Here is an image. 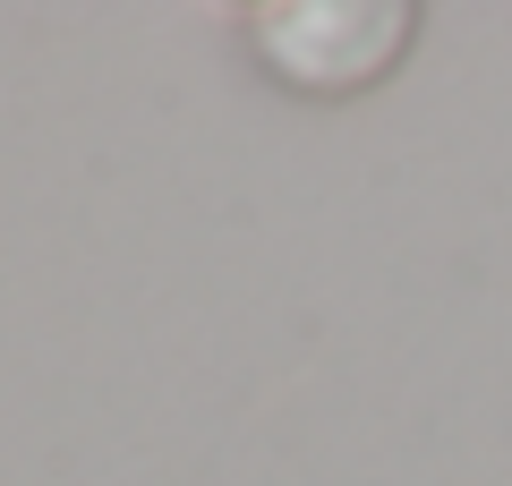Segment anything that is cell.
Segmentation results:
<instances>
[{
	"instance_id": "1",
	"label": "cell",
	"mask_w": 512,
	"mask_h": 486,
	"mask_svg": "<svg viewBox=\"0 0 512 486\" xmlns=\"http://www.w3.org/2000/svg\"><path fill=\"white\" fill-rule=\"evenodd\" d=\"M410 9L393 0H299V9H256L248 43L256 60L299 94H350L367 77H384L410 52Z\"/></svg>"
}]
</instances>
